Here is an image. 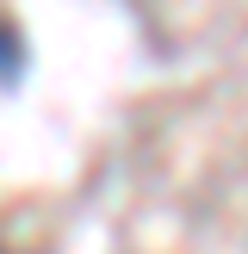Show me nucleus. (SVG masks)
I'll use <instances>...</instances> for the list:
<instances>
[{"label":"nucleus","instance_id":"nucleus-2","mask_svg":"<svg viewBox=\"0 0 248 254\" xmlns=\"http://www.w3.org/2000/svg\"><path fill=\"white\" fill-rule=\"evenodd\" d=\"M0 254H6V248H0Z\"/></svg>","mask_w":248,"mask_h":254},{"label":"nucleus","instance_id":"nucleus-1","mask_svg":"<svg viewBox=\"0 0 248 254\" xmlns=\"http://www.w3.org/2000/svg\"><path fill=\"white\" fill-rule=\"evenodd\" d=\"M19 74H25V37L0 19V87H12Z\"/></svg>","mask_w":248,"mask_h":254}]
</instances>
